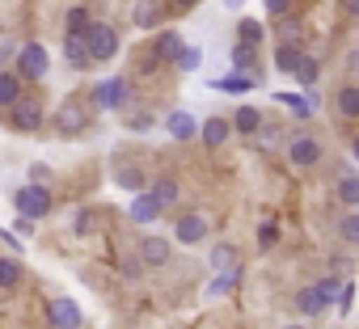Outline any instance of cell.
<instances>
[{
    "instance_id": "cell-1",
    "label": "cell",
    "mask_w": 359,
    "mask_h": 329,
    "mask_svg": "<svg viewBox=\"0 0 359 329\" xmlns=\"http://www.w3.org/2000/svg\"><path fill=\"white\" fill-rule=\"evenodd\" d=\"M85 51H89L93 59H114V55H118V34H114L106 22H89V30H85Z\"/></svg>"
},
{
    "instance_id": "cell-2",
    "label": "cell",
    "mask_w": 359,
    "mask_h": 329,
    "mask_svg": "<svg viewBox=\"0 0 359 329\" xmlns=\"http://www.w3.org/2000/svg\"><path fill=\"white\" fill-rule=\"evenodd\" d=\"M13 203H18L22 220H43V216H51V190H47V186H22V190L13 195Z\"/></svg>"
},
{
    "instance_id": "cell-3",
    "label": "cell",
    "mask_w": 359,
    "mask_h": 329,
    "mask_svg": "<svg viewBox=\"0 0 359 329\" xmlns=\"http://www.w3.org/2000/svg\"><path fill=\"white\" fill-rule=\"evenodd\" d=\"M47 68H51V55H47V47H39V43H26V47L18 51V76H22V80H43V76H47Z\"/></svg>"
},
{
    "instance_id": "cell-4",
    "label": "cell",
    "mask_w": 359,
    "mask_h": 329,
    "mask_svg": "<svg viewBox=\"0 0 359 329\" xmlns=\"http://www.w3.org/2000/svg\"><path fill=\"white\" fill-rule=\"evenodd\" d=\"M5 110H9V122H13L18 131H34V127L43 122V114H47L39 97H22V93H18V97L5 106Z\"/></svg>"
},
{
    "instance_id": "cell-5",
    "label": "cell",
    "mask_w": 359,
    "mask_h": 329,
    "mask_svg": "<svg viewBox=\"0 0 359 329\" xmlns=\"http://www.w3.org/2000/svg\"><path fill=\"white\" fill-rule=\"evenodd\" d=\"M127 97H131V85H127V80H102V85L93 89V106H97V110H123Z\"/></svg>"
},
{
    "instance_id": "cell-6",
    "label": "cell",
    "mask_w": 359,
    "mask_h": 329,
    "mask_svg": "<svg viewBox=\"0 0 359 329\" xmlns=\"http://www.w3.org/2000/svg\"><path fill=\"white\" fill-rule=\"evenodd\" d=\"M85 122H89V106L85 102H64L60 110H55V127L64 131V135H76V131H85Z\"/></svg>"
},
{
    "instance_id": "cell-7",
    "label": "cell",
    "mask_w": 359,
    "mask_h": 329,
    "mask_svg": "<svg viewBox=\"0 0 359 329\" xmlns=\"http://www.w3.org/2000/svg\"><path fill=\"white\" fill-rule=\"evenodd\" d=\"M287 160L300 164V169H309V164L321 160V144H317L313 135H292V139H287Z\"/></svg>"
},
{
    "instance_id": "cell-8",
    "label": "cell",
    "mask_w": 359,
    "mask_h": 329,
    "mask_svg": "<svg viewBox=\"0 0 359 329\" xmlns=\"http://www.w3.org/2000/svg\"><path fill=\"white\" fill-rule=\"evenodd\" d=\"M81 304L76 300H68V295H60V300H51V325L55 329H81Z\"/></svg>"
},
{
    "instance_id": "cell-9",
    "label": "cell",
    "mask_w": 359,
    "mask_h": 329,
    "mask_svg": "<svg viewBox=\"0 0 359 329\" xmlns=\"http://www.w3.org/2000/svg\"><path fill=\"white\" fill-rule=\"evenodd\" d=\"M165 127H169L173 139H195V135H199V122H195L187 110H173V114L165 118Z\"/></svg>"
},
{
    "instance_id": "cell-10",
    "label": "cell",
    "mask_w": 359,
    "mask_h": 329,
    "mask_svg": "<svg viewBox=\"0 0 359 329\" xmlns=\"http://www.w3.org/2000/svg\"><path fill=\"white\" fill-rule=\"evenodd\" d=\"M140 258H144L148 266H165V262H169V241H165V237H144V241H140Z\"/></svg>"
},
{
    "instance_id": "cell-11",
    "label": "cell",
    "mask_w": 359,
    "mask_h": 329,
    "mask_svg": "<svg viewBox=\"0 0 359 329\" xmlns=\"http://www.w3.org/2000/svg\"><path fill=\"white\" fill-rule=\"evenodd\" d=\"M258 85V72H229L220 80H212V89H224V93H245Z\"/></svg>"
},
{
    "instance_id": "cell-12",
    "label": "cell",
    "mask_w": 359,
    "mask_h": 329,
    "mask_svg": "<svg viewBox=\"0 0 359 329\" xmlns=\"http://www.w3.org/2000/svg\"><path fill=\"white\" fill-rule=\"evenodd\" d=\"M203 237H208V220H203V216H182V220H177V241L195 245V241H203Z\"/></svg>"
},
{
    "instance_id": "cell-13",
    "label": "cell",
    "mask_w": 359,
    "mask_h": 329,
    "mask_svg": "<svg viewBox=\"0 0 359 329\" xmlns=\"http://www.w3.org/2000/svg\"><path fill=\"white\" fill-rule=\"evenodd\" d=\"M156 216H161V203H156L152 195H140V190H135V203H131V220H135V224H152Z\"/></svg>"
},
{
    "instance_id": "cell-14",
    "label": "cell",
    "mask_w": 359,
    "mask_h": 329,
    "mask_svg": "<svg viewBox=\"0 0 359 329\" xmlns=\"http://www.w3.org/2000/svg\"><path fill=\"white\" fill-rule=\"evenodd\" d=\"M292 76H296V85H300V89H313V85H317V59L300 51V55H296V68H292Z\"/></svg>"
},
{
    "instance_id": "cell-15",
    "label": "cell",
    "mask_w": 359,
    "mask_h": 329,
    "mask_svg": "<svg viewBox=\"0 0 359 329\" xmlns=\"http://www.w3.org/2000/svg\"><path fill=\"white\" fill-rule=\"evenodd\" d=\"M229 131H233L229 118H208V122H203V144H208V148H220V144L229 139Z\"/></svg>"
},
{
    "instance_id": "cell-16",
    "label": "cell",
    "mask_w": 359,
    "mask_h": 329,
    "mask_svg": "<svg viewBox=\"0 0 359 329\" xmlns=\"http://www.w3.org/2000/svg\"><path fill=\"white\" fill-rule=\"evenodd\" d=\"M334 106H338V114H342V118H359V89H355V85H342Z\"/></svg>"
},
{
    "instance_id": "cell-17",
    "label": "cell",
    "mask_w": 359,
    "mask_h": 329,
    "mask_svg": "<svg viewBox=\"0 0 359 329\" xmlns=\"http://www.w3.org/2000/svg\"><path fill=\"white\" fill-rule=\"evenodd\" d=\"M177 51H182V34L161 30V34H156V59H173Z\"/></svg>"
},
{
    "instance_id": "cell-18",
    "label": "cell",
    "mask_w": 359,
    "mask_h": 329,
    "mask_svg": "<svg viewBox=\"0 0 359 329\" xmlns=\"http://www.w3.org/2000/svg\"><path fill=\"white\" fill-rule=\"evenodd\" d=\"M233 127H237V131H245V135H254V131L262 127V114H258L254 106H241V110L233 114Z\"/></svg>"
},
{
    "instance_id": "cell-19",
    "label": "cell",
    "mask_w": 359,
    "mask_h": 329,
    "mask_svg": "<svg viewBox=\"0 0 359 329\" xmlns=\"http://www.w3.org/2000/svg\"><path fill=\"white\" fill-rule=\"evenodd\" d=\"M148 195H152L161 207H169V203H177V182H173V178H156Z\"/></svg>"
},
{
    "instance_id": "cell-20",
    "label": "cell",
    "mask_w": 359,
    "mask_h": 329,
    "mask_svg": "<svg viewBox=\"0 0 359 329\" xmlns=\"http://www.w3.org/2000/svg\"><path fill=\"white\" fill-rule=\"evenodd\" d=\"M18 93H22V76L18 72H0V110H5Z\"/></svg>"
},
{
    "instance_id": "cell-21",
    "label": "cell",
    "mask_w": 359,
    "mask_h": 329,
    "mask_svg": "<svg viewBox=\"0 0 359 329\" xmlns=\"http://www.w3.org/2000/svg\"><path fill=\"white\" fill-rule=\"evenodd\" d=\"M22 283V266L13 258H0V291H13Z\"/></svg>"
},
{
    "instance_id": "cell-22",
    "label": "cell",
    "mask_w": 359,
    "mask_h": 329,
    "mask_svg": "<svg viewBox=\"0 0 359 329\" xmlns=\"http://www.w3.org/2000/svg\"><path fill=\"white\" fill-rule=\"evenodd\" d=\"M237 43H250V47H258V43H262V22H254V18H241V22H237Z\"/></svg>"
},
{
    "instance_id": "cell-23",
    "label": "cell",
    "mask_w": 359,
    "mask_h": 329,
    "mask_svg": "<svg viewBox=\"0 0 359 329\" xmlns=\"http://www.w3.org/2000/svg\"><path fill=\"white\" fill-rule=\"evenodd\" d=\"M338 287H342V279H317V283H313V295L321 300V308H330V304L338 300Z\"/></svg>"
},
{
    "instance_id": "cell-24",
    "label": "cell",
    "mask_w": 359,
    "mask_h": 329,
    "mask_svg": "<svg viewBox=\"0 0 359 329\" xmlns=\"http://www.w3.org/2000/svg\"><path fill=\"white\" fill-rule=\"evenodd\" d=\"M173 64L182 68V72H195V68L203 64V51H199V47H187V43H182V51L173 55Z\"/></svg>"
},
{
    "instance_id": "cell-25",
    "label": "cell",
    "mask_w": 359,
    "mask_h": 329,
    "mask_svg": "<svg viewBox=\"0 0 359 329\" xmlns=\"http://www.w3.org/2000/svg\"><path fill=\"white\" fill-rule=\"evenodd\" d=\"M161 22V9L152 5V0H140V5H135V26H144V30H152Z\"/></svg>"
},
{
    "instance_id": "cell-26",
    "label": "cell",
    "mask_w": 359,
    "mask_h": 329,
    "mask_svg": "<svg viewBox=\"0 0 359 329\" xmlns=\"http://www.w3.org/2000/svg\"><path fill=\"white\" fill-rule=\"evenodd\" d=\"M118 186L135 195V190H144V186H148V178H144V174L135 169V164H127V169H118Z\"/></svg>"
},
{
    "instance_id": "cell-27",
    "label": "cell",
    "mask_w": 359,
    "mask_h": 329,
    "mask_svg": "<svg viewBox=\"0 0 359 329\" xmlns=\"http://www.w3.org/2000/svg\"><path fill=\"white\" fill-rule=\"evenodd\" d=\"M254 51H258V47H250V43H237V47H233L237 72H258V68H254Z\"/></svg>"
},
{
    "instance_id": "cell-28",
    "label": "cell",
    "mask_w": 359,
    "mask_h": 329,
    "mask_svg": "<svg viewBox=\"0 0 359 329\" xmlns=\"http://www.w3.org/2000/svg\"><path fill=\"white\" fill-rule=\"evenodd\" d=\"M338 199H342L346 207H355V203H359V178H355V174H346V178L338 182Z\"/></svg>"
},
{
    "instance_id": "cell-29",
    "label": "cell",
    "mask_w": 359,
    "mask_h": 329,
    "mask_svg": "<svg viewBox=\"0 0 359 329\" xmlns=\"http://www.w3.org/2000/svg\"><path fill=\"white\" fill-rule=\"evenodd\" d=\"M212 266H216V270H233V266H237V249H233V245H216V249H212Z\"/></svg>"
},
{
    "instance_id": "cell-30",
    "label": "cell",
    "mask_w": 359,
    "mask_h": 329,
    "mask_svg": "<svg viewBox=\"0 0 359 329\" xmlns=\"http://www.w3.org/2000/svg\"><path fill=\"white\" fill-rule=\"evenodd\" d=\"M233 283H237V266H233V270H220V274L212 279L208 295H224V291H233Z\"/></svg>"
},
{
    "instance_id": "cell-31",
    "label": "cell",
    "mask_w": 359,
    "mask_h": 329,
    "mask_svg": "<svg viewBox=\"0 0 359 329\" xmlns=\"http://www.w3.org/2000/svg\"><path fill=\"white\" fill-rule=\"evenodd\" d=\"M64 51H68V59H72V64H85V55H89V51H85V34H68Z\"/></svg>"
},
{
    "instance_id": "cell-32",
    "label": "cell",
    "mask_w": 359,
    "mask_h": 329,
    "mask_svg": "<svg viewBox=\"0 0 359 329\" xmlns=\"http://www.w3.org/2000/svg\"><path fill=\"white\" fill-rule=\"evenodd\" d=\"M296 55H300V51H296L292 43H283V47L275 51V68H279V72H292V68H296Z\"/></svg>"
},
{
    "instance_id": "cell-33",
    "label": "cell",
    "mask_w": 359,
    "mask_h": 329,
    "mask_svg": "<svg viewBox=\"0 0 359 329\" xmlns=\"http://www.w3.org/2000/svg\"><path fill=\"white\" fill-rule=\"evenodd\" d=\"M338 232H342V241H346V245H355V241H359V216H355V211H346V216H342V224H338Z\"/></svg>"
},
{
    "instance_id": "cell-34",
    "label": "cell",
    "mask_w": 359,
    "mask_h": 329,
    "mask_svg": "<svg viewBox=\"0 0 359 329\" xmlns=\"http://www.w3.org/2000/svg\"><path fill=\"white\" fill-rule=\"evenodd\" d=\"M296 304H300V312H309V316H317V312H325V308H321V300L313 295V287H304V291L296 295Z\"/></svg>"
},
{
    "instance_id": "cell-35",
    "label": "cell",
    "mask_w": 359,
    "mask_h": 329,
    "mask_svg": "<svg viewBox=\"0 0 359 329\" xmlns=\"http://www.w3.org/2000/svg\"><path fill=\"white\" fill-rule=\"evenodd\" d=\"M89 30V13L85 9H72L68 13V34H85Z\"/></svg>"
},
{
    "instance_id": "cell-36",
    "label": "cell",
    "mask_w": 359,
    "mask_h": 329,
    "mask_svg": "<svg viewBox=\"0 0 359 329\" xmlns=\"http://www.w3.org/2000/svg\"><path fill=\"white\" fill-rule=\"evenodd\" d=\"M279 102H283V106H292V114H296V118H309V114H313V110H309V102H300V97H292V93H283Z\"/></svg>"
},
{
    "instance_id": "cell-37",
    "label": "cell",
    "mask_w": 359,
    "mask_h": 329,
    "mask_svg": "<svg viewBox=\"0 0 359 329\" xmlns=\"http://www.w3.org/2000/svg\"><path fill=\"white\" fill-rule=\"evenodd\" d=\"M266 5V13H275V18H287L292 13V0H262Z\"/></svg>"
},
{
    "instance_id": "cell-38",
    "label": "cell",
    "mask_w": 359,
    "mask_h": 329,
    "mask_svg": "<svg viewBox=\"0 0 359 329\" xmlns=\"http://www.w3.org/2000/svg\"><path fill=\"white\" fill-rule=\"evenodd\" d=\"M279 34H283V43H296V38H300V26H296V22H283Z\"/></svg>"
},
{
    "instance_id": "cell-39",
    "label": "cell",
    "mask_w": 359,
    "mask_h": 329,
    "mask_svg": "<svg viewBox=\"0 0 359 329\" xmlns=\"http://www.w3.org/2000/svg\"><path fill=\"white\" fill-rule=\"evenodd\" d=\"M89 228H93V216H89V211H81V216H76V232H89Z\"/></svg>"
},
{
    "instance_id": "cell-40",
    "label": "cell",
    "mask_w": 359,
    "mask_h": 329,
    "mask_svg": "<svg viewBox=\"0 0 359 329\" xmlns=\"http://www.w3.org/2000/svg\"><path fill=\"white\" fill-rule=\"evenodd\" d=\"M258 237H262V245H275V224H262Z\"/></svg>"
},
{
    "instance_id": "cell-41",
    "label": "cell",
    "mask_w": 359,
    "mask_h": 329,
    "mask_svg": "<svg viewBox=\"0 0 359 329\" xmlns=\"http://www.w3.org/2000/svg\"><path fill=\"white\" fill-rule=\"evenodd\" d=\"M177 5H182V9H191V5H199V0H177Z\"/></svg>"
},
{
    "instance_id": "cell-42",
    "label": "cell",
    "mask_w": 359,
    "mask_h": 329,
    "mask_svg": "<svg viewBox=\"0 0 359 329\" xmlns=\"http://www.w3.org/2000/svg\"><path fill=\"white\" fill-rule=\"evenodd\" d=\"M229 5H233V9H241V5H245V0H229Z\"/></svg>"
},
{
    "instance_id": "cell-43",
    "label": "cell",
    "mask_w": 359,
    "mask_h": 329,
    "mask_svg": "<svg viewBox=\"0 0 359 329\" xmlns=\"http://www.w3.org/2000/svg\"><path fill=\"white\" fill-rule=\"evenodd\" d=\"M5 55H9V51H5V47H0V64H5Z\"/></svg>"
},
{
    "instance_id": "cell-44",
    "label": "cell",
    "mask_w": 359,
    "mask_h": 329,
    "mask_svg": "<svg viewBox=\"0 0 359 329\" xmlns=\"http://www.w3.org/2000/svg\"><path fill=\"white\" fill-rule=\"evenodd\" d=\"M287 329H304V325H287Z\"/></svg>"
}]
</instances>
